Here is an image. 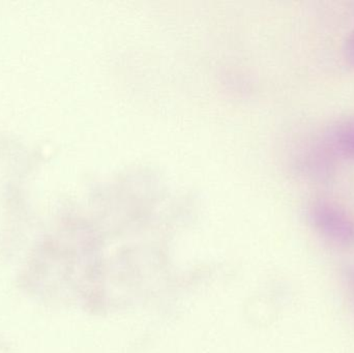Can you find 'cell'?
<instances>
[{
	"label": "cell",
	"instance_id": "obj_1",
	"mask_svg": "<svg viewBox=\"0 0 354 353\" xmlns=\"http://www.w3.org/2000/svg\"><path fill=\"white\" fill-rule=\"evenodd\" d=\"M333 144L340 155L354 160V120L336 128L333 134Z\"/></svg>",
	"mask_w": 354,
	"mask_h": 353
},
{
	"label": "cell",
	"instance_id": "obj_2",
	"mask_svg": "<svg viewBox=\"0 0 354 353\" xmlns=\"http://www.w3.org/2000/svg\"><path fill=\"white\" fill-rule=\"evenodd\" d=\"M346 57L348 61L354 66V31L351 33L346 43Z\"/></svg>",
	"mask_w": 354,
	"mask_h": 353
}]
</instances>
